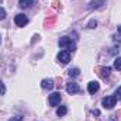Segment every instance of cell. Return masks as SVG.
<instances>
[{
    "instance_id": "cell-1",
    "label": "cell",
    "mask_w": 121,
    "mask_h": 121,
    "mask_svg": "<svg viewBox=\"0 0 121 121\" xmlns=\"http://www.w3.org/2000/svg\"><path fill=\"white\" fill-rule=\"evenodd\" d=\"M58 44H59L60 48H63V49H69V51H73V49L76 48L75 44L72 42V39H70L69 37H60Z\"/></svg>"
},
{
    "instance_id": "cell-2",
    "label": "cell",
    "mask_w": 121,
    "mask_h": 121,
    "mask_svg": "<svg viewBox=\"0 0 121 121\" xmlns=\"http://www.w3.org/2000/svg\"><path fill=\"white\" fill-rule=\"evenodd\" d=\"M116 103H117V99L114 97V96H107V97H104L103 99V107L104 108H113L114 106H116Z\"/></svg>"
},
{
    "instance_id": "cell-3",
    "label": "cell",
    "mask_w": 121,
    "mask_h": 121,
    "mask_svg": "<svg viewBox=\"0 0 121 121\" xmlns=\"http://www.w3.org/2000/svg\"><path fill=\"white\" fill-rule=\"evenodd\" d=\"M14 23H16V26H17V27H24V26L28 23V18H27V16H26V14L20 13V14H17V16L14 17Z\"/></svg>"
},
{
    "instance_id": "cell-4",
    "label": "cell",
    "mask_w": 121,
    "mask_h": 121,
    "mask_svg": "<svg viewBox=\"0 0 121 121\" xmlns=\"http://www.w3.org/2000/svg\"><path fill=\"white\" fill-rule=\"evenodd\" d=\"M58 60H59L62 65L69 63V60H70V54H69V51H60L59 54H58Z\"/></svg>"
},
{
    "instance_id": "cell-5",
    "label": "cell",
    "mask_w": 121,
    "mask_h": 121,
    "mask_svg": "<svg viewBox=\"0 0 121 121\" xmlns=\"http://www.w3.org/2000/svg\"><path fill=\"white\" fill-rule=\"evenodd\" d=\"M60 93L58 91H55V93H52V94H49V106H58L60 103Z\"/></svg>"
},
{
    "instance_id": "cell-6",
    "label": "cell",
    "mask_w": 121,
    "mask_h": 121,
    "mask_svg": "<svg viewBox=\"0 0 121 121\" xmlns=\"http://www.w3.org/2000/svg\"><path fill=\"white\" fill-rule=\"evenodd\" d=\"M66 91H68L69 94H76V93H79V91H80V89H79L78 83L70 82V83H68V85H66Z\"/></svg>"
},
{
    "instance_id": "cell-7",
    "label": "cell",
    "mask_w": 121,
    "mask_h": 121,
    "mask_svg": "<svg viewBox=\"0 0 121 121\" xmlns=\"http://www.w3.org/2000/svg\"><path fill=\"white\" fill-rule=\"evenodd\" d=\"M96 70H97V73L100 75V78H103V79H106V78H108V76H110V72H111V68H108V66H103V68H97Z\"/></svg>"
},
{
    "instance_id": "cell-8",
    "label": "cell",
    "mask_w": 121,
    "mask_h": 121,
    "mask_svg": "<svg viewBox=\"0 0 121 121\" xmlns=\"http://www.w3.org/2000/svg\"><path fill=\"white\" fill-rule=\"evenodd\" d=\"M41 86H42V89H45V90H51V89H54V80H52V79H42Z\"/></svg>"
},
{
    "instance_id": "cell-9",
    "label": "cell",
    "mask_w": 121,
    "mask_h": 121,
    "mask_svg": "<svg viewBox=\"0 0 121 121\" xmlns=\"http://www.w3.org/2000/svg\"><path fill=\"white\" fill-rule=\"evenodd\" d=\"M99 89H100V86H99L97 82H90V83L87 85V91H89L90 94H94L96 91H99Z\"/></svg>"
},
{
    "instance_id": "cell-10",
    "label": "cell",
    "mask_w": 121,
    "mask_h": 121,
    "mask_svg": "<svg viewBox=\"0 0 121 121\" xmlns=\"http://www.w3.org/2000/svg\"><path fill=\"white\" fill-rule=\"evenodd\" d=\"M89 4H90V9H100L103 7V4H106V0H91Z\"/></svg>"
},
{
    "instance_id": "cell-11",
    "label": "cell",
    "mask_w": 121,
    "mask_h": 121,
    "mask_svg": "<svg viewBox=\"0 0 121 121\" xmlns=\"http://www.w3.org/2000/svg\"><path fill=\"white\" fill-rule=\"evenodd\" d=\"M68 75H69L70 78H76V76H79V75H80V70H79L78 68H73V69H69Z\"/></svg>"
},
{
    "instance_id": "cell-12",
    "label": "cell",
    "mask_w": 121,
    "mask_h": 121,
    "mask_svg": "<svg viewBox=\"0 0 121 121\" xmlns=\"http://www.w3.org/2000/svg\"><path fill=\"white\" fill-rule=\"evenodd\" d=\"M68 113V108L65 107V106H60V107H58V110H56V114L59 116V117H62V116H65Z\"/></svg>"
},
{
    "instance_id": "cell-13",
    "label": "cell",
    "mask_w": 121,
    "mask_h": 121,
    "mask_svg": "<svg viewBox=\"0 0 121 121\" xmlns=\"http://www.w3.org/2000/svg\"><path fill=\"white\" fill-rule=\"evenodd\" d=\"M31 4H32V0H20V7L21 9H26Z\"/></svg>"
},
{
    "instance_id": "cell-14",
    "label": "cell",
    "mask_w": 121,
    "mask_h": 121,
    "mask_svg": "<svg viewBox=\"0 0 121 121\" xmlns=\"http://www.w3.org/2000/svg\"><path fill=\"white\" fill-rule=\"evenodd\" d=\"M114 68H116L117 70H121V56L116 58V60H114Z\"/></svg>"
},
{
    "instance_id": "cell-15",
    "label": "cell",
    "mask_w": 121,
    "mask_h": 121,
    "mask_svg": "<svg viewBox=\"0 0 121 121\" xmlns=\"http://www.w3.org/2000/svg\"><path fill=\"white\" fill-rule=\"evenodd\" d=\"M55 20H56V18H55L54 16H52L51 18H47V20H45V23H44V24H45V27H48V26H52V24L55 23Z\"/></svg>"
},
{
    "instance_id": "cell-16",
    "label": "cell",
    "mask_w": 121,
    "mask_h": 121,
    "mask_svg": "<svg viewBox=\"0 0 121 121\" xmlns=\"http://www.w3.org/2000/svg\"><path fill=\"white\" fill-rule=\"evenodd\" d=\"M96 26H97V21L96 20H90L89 24H87V28H96Z\"/></svg>"
},
{
    "instance_id": "cell-17",
    "label": "cell",
    "mask_w": 121,
    "mask_h": 121,
    "mask_svg": "<svg viewBox=\"0 0 121 121\" xmlns=\"http://www.w3.org/2000/svg\"><path fill=\"white\" fill-rule=\"evenodd\" d=\"M114 97H116L117 100H120V99H121V86L118 87V89H117V90H116V94H114Z\"/></svg>"
},
{
    "instance_id": "cell-18",
    "label": "cell",
    "mask_w": 121,
    "mask_h": 121,
    "mask_svg": "<svg viewBox=\"0 0 121 121\" xmlns=\"http://www.w3.org/2000/svg\"><path fill=\"white\" fill-rule=\"evenodd\" d=\"M6 93V87H4V83L0 80V94H4Z\"/></svg>"
},
{
    "instance_id": "cell-19",
    "label": "cell",
    "mask_w": 121,
    "mask_h": 121,
    "mask_svg": "<svg viewBox=\"0 0 121 121\" xmlns=\"http://www.w3.org/2000/svg\"><path fill=\"white\" fill-rule=\"evenodd\" d=\"M3 18H6V10L0 7V20H3Z\"/></svg>"
},
{
    "instance_id": "cell-20",
    "label": "cell",
    "mask_w": 121,
    "mask_h": 121,
    "mask_svg": "<svg viewBox=\"0 0 121 121\" xmlns=\"http://www.w3.org/2000/svg\"><path fill=\"white\" fill-rule=\"evenodd\" d=\"M10 121H23V117L21 116H16V117H13Z\"/></svg>"
},
{
    "instance_id": "cell-21",
    "label": "cell",
    "mask_w": 121,
    "mask_h": 121,
    "mask_svg": "<svg viewBox=\"0 0 121 121\" xmlns=\"http://www.w3.org/2000/svg\"><path fill=\"white\" fill-rule=\"evenodd\" d=\"M59 1H58V0H55V1H54V3H52V7H54V9H59Z\"/></svg>"
},
{
    "instance_id": "cell-22",
    "label": "cell",
    "mask_w": 121,
    "mask_h": 121,
    "mask_svg": "<svg viewBox=\"0 0 121 121\" xmlns=\"http://www.w3.org/2000/svg\"><path fill=\"white\" fill-rule=\"evenodd\" d=\"M91 114H93V116H100V111H99V110H93Z\"/></svg>"
},
{
    "instance_id": "cell-23",
    "label": "cell",
    "mask_w": 121,
    "mask_h": 121,
    "mask_svg": "<svg viewBox=\"0 0 121 121\" xmlns=\"http://www.w3.org/2000/svg\"><path fill=\"white\" fill-rule=\"evenodd\" d=\"M118 34H120V35H121V26H120V27H118Z\"/></svg>"
},
{
    "instance_id": "cell-24",
    "label": "cell",
    "mask_w": 121,
    "mask_h": 121,
    "mask_svg": "<svg viewBox=\"0 0 121 121\" xmlns=\"http://www.w3.org/2000/svg\"><path fill=\"white\" fill-rule=\"evenodd\" d=\"M0 44H1V37H0Z\"/></svg>"
}]
</instances>
